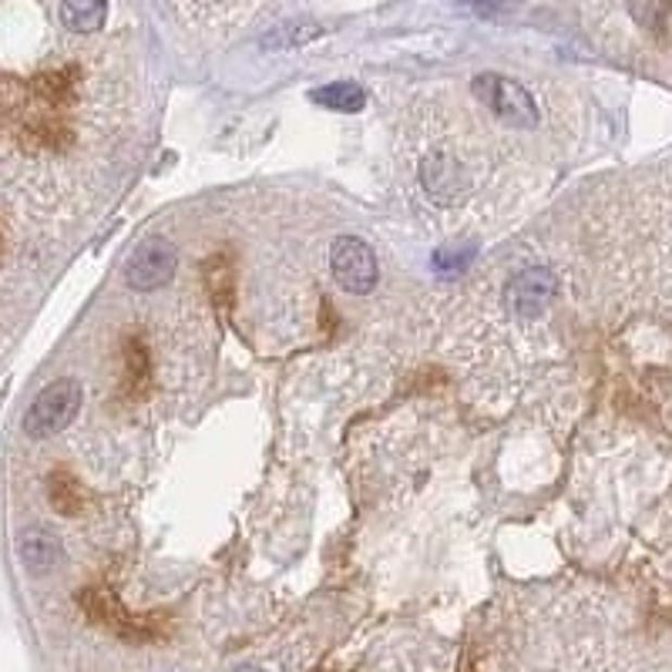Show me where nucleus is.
<instances>
[{
	"instance_id": "423d86ee",
	"label": "nucleus",
	"mask_w": 672,
	"mask_h": 672,
	"mask_svg": "<svg viewBox=\"0 0 672 672\" xmlns=\"http://www.w3.org/2000/svg\"><path fill=\"white\" fill-rule=\"evenodd\" d=\"M420 182L438 205L461 202L468 192V175L451 152H431L420 162Z\"/></svg>"
},
{
	"instance_id": "f257e3e1",
	"label": "nucleus",
	"mask_w": 672,
	"mask_h": 672,
	"mask_svg": "<svg viewBox=\"0 0 672 672\" xmlns=\"http://www.w3.org/2000/svg\"><path fill=\"white\" fill-rule=\"evenodd\" d=\"M78 407H81V383L71 380V377L51 380L45 391L34 397V404L27 407L24 434L30 441L54 438V434H61L67 428L71 420L78 417Z\"/></svg>"
},
{
	"instance_id": "20e7f679",
	"label": "nucleus",
	"mask_w": 672,
	"mask_h": 672,
	"mask_svg": "<svg viewBox=\"0 0 672 672\" xmlns=\"http://www.w3.org/2000/svg\"><path fill=\"white\" fill-rule=\"evenodd\" d=\"M175 266H179V250H175L168 239L152 236L131 253V259L125 266V287H131L138 293L159 290L175 276Z\"/></svg>"
},
{
	"instance_id": "1a4fd4ad",
	"label": "nucleus",
	"mask_w": 672,
	"mask_h": 672,
	"mask_svg": "<svg viewBox=\"0 0 672 672\" xmlns=\"http://www.w3.org/2000/svg\"><path fill=\"white\" fill-rule=\"evenodd\" d=\"M313 101L324 104V109H333V112H360L367 104V94L357 85L337 81V85H327V88H316Z\"/></svg>"
},
{
	"instance_id": "9b49d317",
	"label": "nucleus",
	"mask_w": 672,
	"mask_h": 672,
	"mask_svg": "<svg viewBox=\"0 0 672 672\" xmlns=\"http://www.w3.org/2000/svg\"><path fill=\"white\" fill-rule=\"evenodd\" d=\"M232 672H266V669H259V665H239V669H232Z\"/></svg>"
},
{
	"instance_id": "6e6552de",
	"label": "nucleus",
	"mask_w": 672,
	"mask_h": 672,
	"mask_svg": "<svg viewBox=\"0 0 672 672\" xmlns=\"http://www.w3.org/2000/svg\"><path fill=\"white\" fill-rule=\"evenodd\" d=\"M109 17V0H61V21L75 34H94Z\"/></svg>"
},
{
	"instance_id": "9d476101",
	"label": "nucleus",
	"mask_w": 672,
	"mask_h": 672,
	"mask_svg": "<svg viewBox=\"0 0 672 672\" xmlns=\"http://www.w3.org/2000/svg\"><path fill=\"white\" fill-rule=\"evenodd\" d=\"M324 34L320 24H309V21H296L290 27H279L266 38V48H296V45H309Z\"/></svg>"
},
{
	"instance_id": "39448f33",
	"label": "nucleus",
	"mask_w": 672,
	"mask_h": 672,
	"mask_svg": "<svg viewBox=\"0 0 672 672\" xmlns=\"http://www.w3.org/2000/svg\"><path fill=\"white\" fill-rule=\"evenodd\" d=\"M551 300H555V276L542 266L518 272L505 290L508 313L521 316V320H535V316H542L551 306Z\"/></svg>"
},
{
	"instance_id": "7ed1b4c3",
	"label": "nucleus",
	"mask_w": 672,
	"mask_h": 672,
	"mask_svg": "<svg viewBox=\"0 0 672 672\" xmlns=\"http://www.w3.org/2000/svg\"><path fill=\"white\" fill-rule=\"evenodd\" d=\"M330 269L337 276V282L353 293V296H364L377 287V279H380V266H377V256L373 250L357 239V236H340L333 239L330 245Z\"/></svg>"
},
{
	"instance_id": "0eeeda50",
	"label": "nucleus",
	"mask_w": 672,
	"mask_h": 672,
	"mask_svg": "<svg viewBox=\"0 0 672 672\" xmlns=\"http://www.w3.org/2000/svg\"><path fill=\"white\" fill-rule=\"evenodd\" d=\"M17 555L30 575H51L61 561V542L45 528H27L17 538Z\"/></svg>"
},
{
	"instance_id": "f03ea898",
	"label": "nucleus",
	"mask_w": 672,
	"mask_h": 672,
	"mask_svg": "<svg viewBox=\"0 0 672 672\" xmlns=\"http://www.w3.org/2000/svg\"><path fill=\"white\" fill-rule=\"evenodd\" d=\"M471 91L487 104V109L498 115L502 122L515 125V128H532L538 125V109L532 94H528L518 81L505 78V75H478Z\"/></svg>"
}]
</instances>
